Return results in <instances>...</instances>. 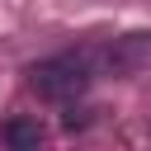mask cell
<instances>
[{
  "label": "cell",
  "mask_w": 151,
  "mask_h": 151,
  "mask_svg": "<svg viewBox=\"0 0 151 151\" xmlns=\"http://www.w3.org/2000/svg\"><path fill=\"white\" fill-rule=\"evenodd\" d=\"M99 76H104L99 47H71V52H57V57H42L38 66H28V85L42 99H76Z\"/></svg>",
  "instance_id": "obj_1"
},
{
  "label": "cell",
  "mask_w": 151,
  "mask_h": 151,
  "mask_svg": "<svg viewBox=\"0 0 151 151\" xmlns=\"http://www.w3.org/2000/svg\"><path fill=\"white\" fill-rule=\"evenodd\" d=\"M5 142H9L14 151H38V142H42V127H38L33 118H14V123L5 127Z\"/></svg>",
  "instance_id": "obj_2"
}]
</instances>
